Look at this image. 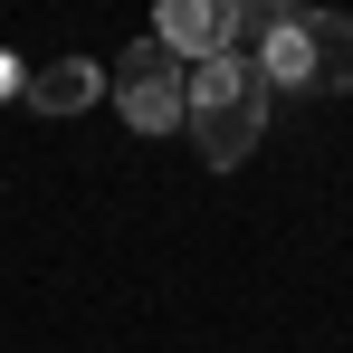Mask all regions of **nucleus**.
Returning <instances> with one entry per match:
<instances>
[{"label": "nucleus", "mask_w": 353, "mask_h": 353, "mask_svg": "<svg viewBox=\"0 0 353 353\" xmlns=\"http://www.w3.org/2000/svg\"><path fill=\"white\" fill-rule=\"evenodd\" d=\"M181 124H191V143H201V163H248L258 153V134H268V77L248 58H201L191 67V86H181Z\"/></svg>", "instance_id": "f257e3e1"}, {"label": "nucleus", "mask_w": 353, "mask_h": 353, "mask_svg": "<svg viewBox=\"0 0 353 353\" xmlns=\"http://www.w3.org/2000/svg\"><path fill=\"white\" fill-rule=\"evenodd\" d=\"M105 86H115V105L134 134H172L181 124V86H191V67L163 48V39H134L115 67H105Z\"/></svg>", "instance_id": "f03ea898"}, {"label": "nucleus", "mask_w": 353, "mask_h": 353, "mask_svg": "<svg viewBox=\"0 0 353 353\" xmlns=\"http://www.w3.org/2000/svg\"><path fill=\"white\" fill-rule=\"evenodd\" d=\"M153 39L172 48L181 67H201V58H230L239 48V0H172L163 19H153Z\"/></svg>", "instance_id": "7ed1b4c3"}, {"label": "nucleus", "mask_w": 353, "mask_h": 353, "mask_svg": "<svg viewBox=\"0 0 353 353\" xmlns=\"http://www.w3.org/2000/svg\"><path fill=\"white\" fill-rule=\"evenodd\" d=\"M96 86H105V77H96L86 58H48V67H29V77H19V96H29L39 115H86V105H96Z\"/></svg>", "instance_id": "20e7f679"}, {"label": "nucleus", "mask_w": 353, "mask_h": 353, "mask_svg": "<svg viewBox=\"0 0 353 353\" xmlns=\"http://www.w3.org/2000/svg\"><path fill=\"white\" fill-rule=\"evenodd\" d=\"M296 29H305V77L353 96V19H334V10H296Z\"/></svg>", "instance_id": "39448f33"}, {"label": "nucleus", "mask_w": 353, "mask_h": 353, "mask_svg": "<svg viewBox=\"0 0 353 353\" xmlns=\"http://www.w3.org/2000/svg\"><path fill=\"white\" fill-rule=\"evenodd\" d=\"M0 96H19V67H10V58H0Z\"/></svg>", "instance_id": "423d86ee"}]
</instances>
